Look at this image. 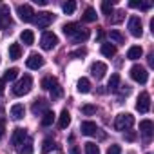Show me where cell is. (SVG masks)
Returning <instances> with one entry per match:
<instances>
[{"instance_id":"cell-1","label":"cell","mask_w":154,"mask_h":154,"mask_svg":"<svg viewBox=\"0 0 154 154\" xmlns=\"http://www.w3.org/2000/svg\"><path fill=\"white\" fill-rule=\"evenodd\" d=\"M31 85H33V80H31V76L29 74H24L22 78L15 84V87H13V93L17 94V96H24V94H27L29 91H31Z\"/></svg>"},{"instance_id":"cell-2","label":"cell","mask_w":154,"mask_h":154,"mask_svg":"<svg viewBox=\"0 0 154 154\" xmlns=\"http://www.w3.org/2000/svg\"><path fill=\"white\" fill-rule=\"evenodd\" d=\"M132 123H134V118H132V114H129V112H122V114H118L116 120H114L116 131H127V129L132 127Z\"/></svg>"},{"instance_id":"cell-3","label":"cell","mask_w":154,"mask_h":154,"mask_svg":"<svg viewBox=\"0 0 154 154\" xmlns=\"http://www.w3.org/2000/svg\"><path fill=\"white\" fill-rule=\"evenodd\" d=\"M35 15H36V13H35ZM53 20H54V15L49 13V11H42V13H38V15L35 17V24H36L38 29H45L47 26L53 24Z\"/></svg>"},{"instance_id":"cell-4","label":"cell","mask_w":154,"mask_h":154,"mask_svg":"<svg viewBox=\"0 0 154 154\" xmlns=\"http://www.w3.org/2000/svg\"><path fill=\"white\" fill-rule=\"evenodd\" d=\"M131 78H132L134 82H138V84H147L149 74H147V71H145L141 65H132V67H131Z\"/></svg>"},{"instance_id":"cell-5","label":"cell","mask_w":154,"mask_h":154,"mask_svg":"<svg viewBox=\"0 0 154 154\" xmlns=\"http://www.w3.org/2000/svg\"><path fill=\"white\" fill-rule=\"evenodd\" d=\"M17 13H18L22 22H33L35 20V11H33V8L29 4H20L17 8Z\"/></svg>"},{"instance_id":"cell-6","label":"cell","mask_w":154,"mask_h":154,"mask_svg":"<svg viewBox=\"0 0 154 154\" xmlns=\"http://www.w3.org/2000/svg\"><path fill=\"white\" fill-rule=\"evenodd\" d=\"M56 44H58V36H56L54 33H51V31L44 33L42 38H40V45H42V49H45V51H51Z\"/></svg>"},{"instance_id":"cell-7","label":"cell","mask_w":154,"mask_h":154,"mask_svg":"<svg viewBox=\"0 0 154 154\" xmlns=\"http://www.w3.org/2000/svg\"><path fill=\"white\" fill-rule=\"evenodd\" d=\"M136 109L141 112V114H145V112H149V109H150V96H149V93H140V96H138V102H136Z\"/></svg>"},{"instance_id":"cell-8","label":"cell","mask_w":154,"mask_h":154,"mask_svg":"<svg viewBox=\"0 0 154 154\" xmlns=\"http://www.w3.org/2000/svg\"><path fill=\"white\" fill-rule=\"evenodd\" d=\"M129 31H131V35L136 36V38H140V36L143 35V27H141L140 17H131V18H129Z\"/></svg>"},{"instance_id":"cell-9","label":"cell","mask_w":154,"mask_h":154,"mask_svg":"<svg viewBox=\"0 0 154 154\" xmlns=\"http://www.w3.org/2000/svg\"><path fill=\"white\" fill-rule=\"evenodd\" d=\"M26 63H27V67H29V69H40V67L44 65V56H42V54H38V53H31Z\"/></svg>"},{"instance_id":"cell-10","label":"cell","mask_w":154,"mask_h":154,"mask_svg":"<svg viewBox=\"0 0 154 154\" xmlns=\"http://www.w3.org/2000/svg\"><path fill=\"white\" fill-rule=\"evenodd\" d=\"M152 131H154V123H152L150 120H141V122H140V132L143 134L145 140H150Z\"/></svg>"},{"instance_id":"cell-11","label":"cell","mask_w":154,"mask_h":154,"mask_svg":"<svg viewBox=\"0 0 154 154\" xmlns=\"http://www.w3.org/2000/svg\"><path fill=\"white\" fill-rule=\"evenodd\" d=\"M11 26V15H9V8L2 6L0 8V29H6Z\"/></svg>"},{"instance_id":"cell-12","label":"cell","mask_w":154,"mask_h":154,"mask_svg":"<svg viewBox=\"0 0 154 154\" xmlns=\"http://www.w3.org/2000/svg\"><path fill=\"white\" fill-rule=\"evenodd\" d=\"M91 72H93V76L94 78H103L105 76V72H107V65L103 63V62H94L93 65H91Z\"/></svg>"},{"instance_id":"cell-13","label":"cell","mask_w":154,"mask_h":154,"mask_svg":"<svg viewBox=\"0 0 154 154\" xmlns=\"http://www.w3.org/2000/svg\"><path fill=\"white\" fill-rule=\"evenodd\" d=\"M26 138H27V131H26V129H22V127H18V129H15V131H13L11 143H13L15 147H18V145H20Z\"/></svg>"},{"instance_id":"cell-14","label":"cell","mask_w":154,"mask_h":154,"mask_svg":"<svg viewBox=\"0 0 154 154\" xmlns=\"http://www.w3.org/2000/svg\"><path fill=\"white\" fill-rule=\"evenodd\" d=\"M80 131H82V134H85V136H94V134L98 132V125H96L94 122H82Z\"/></svg>"},{"instance_id":"cell-15","label":"cell","mask_w":154,"mask_h":154,"mask_svg":"<svg viewBox=\"0 0 154 154\" xmlns=\"http://www.w3.org/2000/svg\"><path fill=\"white\" fill-rule=\"evenodd\" d=\"M17 150H18V154H33V138L27 136V138L17 147Z\"/></svg>"},{"instance_id":"cell-16","label":"cell","mask_w":154,"mask_h":154,"mask_svg":"<svg viewBox=\"0 0 154 154\" xmlns=\"http://www.w3.org/2000/svg\"><path fill=\"white\" fill-rule=\"evenodd\" d=\"M47 107H49V102L47 100H36L33 103V114H42V112L49 111Z\"/></svg>"},{"instance_id":"cell-17","label":"cell","mask_w":154,"mask_h":154,"mask_svg":"<svg viewBox=\"0 0 154 154\" xmlns=\"http://www.w3.org/2000/svg\"><path fill=\"white\" fill-rule=\"evenodd\" d=\"M11 116H13L15 120H22V118L26 116V107H24L22 103H15V105L11 107Z\"/></svg>"},{"instance_id":"cell-18","label":"cell","mask_w":154,"mask_h":154,"mask_svg":"<svg viewBox=\"0 0 154 154\" xmlns=\"http://www.w3.org/2000/svg\"><path fill=\"white\" fill-rule=\"evenodd\" d=\"M78 29H80V26L78 24H74V22H71V24H65L63 27H62V31H63V35L65 36H74L76 33H78Z\"/></svg>"},{"instance_id":"cell-19","label":"cell","mask_w":154,"mask_h":154,"mask_svg":"<svg viewBox=\"0 0 154 154\" xmlns=\"http://www.w3.org/2000/svg\"><path fill=\"white\" fill-rule=\"evenodd\" d=\"M141 54H143V49L140 45H132L127 51V58L129 60H138V58H141Z\"/></svg>"},{"instance_id":"cell-20","label":"cell","mask_w":154,"mask_h":154,"mask_svg":"<svg viewBox=\"0 0 154 154\" xmlns=\"http://www.w3.org/2000/svg\"><path fill=\"white\" fill-rule=\"evenodd\" d=\"M69 123H71V114H69L67 109H63L62 114H60V118H58V127H60V129H67Z\"/></svg>"},{"instance_id":"cell-21","label":"cell","mask_w":154,"mask_h":154,"mask_svg":"<svg viewBox=\"0 0 154 154\" xmlns=\"http://www.w3.org/2000/svg\"><path fill=\"white\" fill-rule=\"evenodd\" d=\"M20 40L24 42V45H33V42H35V35H33V31H31V29H26V31H22V35H20Z\"/></svg>"},{"instance_id":"cell-22","label":"cell","mask_w":154,"mask_h":154,"mask_svg":"<svg viewBox=\"0 0 154 154\" xmlns=\"http://www.w3.org/2000/svg\"><path fill=\"white\" fill-rule=\"evenodd\" d=\"M22 56V47H20V44H11L9 45V58L11 60H18Z\"/></svg>"},{"instance_id":"cell-23","label":"cell","mask_w":154,"mask_h":154,"mask_svg":"<svg viewBox=\"0 0 154 154\" xmlns=\"http://www.w3.org/2000/svg\"><path fill=\"white\" fill-rule=\"evenodd\" d=\"M76 89H78V93L85 94V93L91 91V82H89L87 78H80V80H78V85H76Z\"/></svg>"},{"instance_id":"cell-24","label":"cell","mask_w":154,"mask_h":154,"mask_svg":"<svg viewBox=\"0 0 154 154\" xmlns=\"http://www.w3.org/2000/svg\"><path fill=\"white\" fill-rule=\"evenodd\" d=\"M102 54L107 58H112L116 54V47L112 44H102Z\"/></svg>"},{"instance_id":"cell-25","label":"cell","mask_w":154,"mask_h":154,"mask_svg":"<svg viewBox=\"0 0 154 154\" xmlns=\"http://www.w3.org/2000/svg\"><path fill=\"white\" fill-rule=\"evenodd\" d=\"M54 85H58V80L54 78V76H45V78L42 80V87L47 89V91H51Z\"/></svg>"},{"instance_id":"cell-26","label":"cell","mask_w":154,"mask_h":154,"mask_svg":"<svg viewBox=\"0 0 154 154\" xmlns=\"http://www.w3.org/2000/svg\"><path fill=\"white\" fill-rule=\"evenodd\" d=\"M54 112L53 111H45L44 112V116H42V125L44 127H49V125H53V122H54Z\"/></svg>"},{"instance_id":"cell-27","label":"cell","mask_w":154,"mask_h":154,"mask_svg":"<svg viewBox=\"0 0 154 154\" xmlns=\"http://www.w3.org/2000/svg\"><path fill=\"white\" fill-rule=\"evenodd\" d=\"M87 38H89V31H87V29H82V27L78 29V33L72 36V40H74V42H78V44H80V42H85Z\"/></svg>"},{"instance_id":"cell-28","label":"cell","mask_w":154,"mask_h":154,"mask_svg":"<svg viewBox=\"0 0 154 154\" xmlns=\"http://www.w3.org/2000/svg\"><path fill=\"white\" fill-rule=\"evenodd\" d=\"M17 76H18V69L17 67H11V69H8L4 72V82H13Z\"/></svg>"},{"instance_id":"cell-29","label":"cell","mask_w":154,"mask_h":154,"mask_svg":"<svg viewBox=\"0 0 154 154\" xmlns=\"http://www.w3.org/2000/svg\"><path fill=\"white\" fill-rule=\"evenodd\" d=\"M118 85H120V74H111L107 87H109L111 91H116V89H118Z\"/></svg>"},{"instance_id":"cell-30","label":"cell","mask_w":154,"mask_h":154,"mask_svg":"<svg viewBox=\"0 0 154 154\" xmlns=\"http://www.w3.org/2000/svg\"><path fill=\"white\" fill-rule=\"evenodd\" d=\"M96 17H98V15H96V11H94L93 8H87V9L84 11V20H85V22H94Z\"/></svg>"},{"instance_id":"cell-31","label":"cell","mask_w":154,"mask_h":154,"mask_svg":"<svg viewBox=\"0 0 154 154\" xmlns=\"http://www.w3.org/2000/svg\"><path fill=\"white\" fill-rule=\"evenodd\" d=\"M85 154H100V147L93 141H87L85 143Z\"/></svg>"},{"instance_id":"cell-32","label":"cell","mask_w":154,"mask_h":154,"mask_svg":"<svg viewBox=\"0 0 154 154\" xmlns=\"http://www.w3.org/2000/svg\"><path fill=\"white\" fill-rule=\"evenodd\" d=\"M62 9H63V13H65V15H72V13H74V9H76V2L69 0V2H65V4L62 6Z\"/></svg>"},{"instance_id":"cell-33","label":"cell","mask_w":154,"mask_h":154,"mask_svg":"<svg viewBox=\"0 0 154 154\" xmlns=\"http://www.w3.org/2000/svg\"><path fill=\"white\" fill-rule=\"evenodd\" d=\"M102 11H103V15H109V18H111V15H112V2H109V0L102 2Z\"/></svg>"},{"instance_id":"cell-34","label":"cell","mask_w":154,"mask_h":154,"mask_svg":"<svg viewBox=\"0 0 154 154\" xmlns=\"http://www.w3.org/2000/svg\"><path fill=\"white\" fill-rule=\"evenodd\" d=\"M129 6H131V8H140V9L145 11V9H149L152 4H150V2H129Z\"/></svg>"},{"instance_id":"cell-35","label":"cell","mask_w":154,"mask_h":154,"mask_svg":"<svg viewBox=\"0 0 154 154\" xmlns=\"http://www.w3.org/2000/svg\"><path fill=\"white\" fill-rule=\"evenodd\" d=\"M109 36H111V40H114L116 44H123V42H125V38L122 36V33H118V31H111Z\"/></svg>"},{"instance_id":"cell-36","label":"cell","mask_w":154,"mask_h":154,"mask_svg":"<svg viewBox=\"0 0 154 154\" xmlns=\"http://www.w3.org/2000/svg\"><path fill=\"white\" fill-rule=\"evenodd\" d=\"M85 54H87V51L82 47V49H76V51H72L69 56H71V58H82V56H85Z\"/></svg>"},{"instance_id":"cell-37","label":"cell","mask_w":154,"mask_h":154,"mask_svg":"<svg viewBox=\"0 0 154 154\" xmlns=\"http://www.w3.org/2000/svg\"><path fill=\"white\" fill-rule=\"evenodd\" d=\"M82 112L87 114V116H91V114L96 112V107H94V105H84V107H82Z\"/></svg>"},{"instance_id":"cell-38","label":"cell","mask_w":154,"mask_h":154,"mask_svg":"<svg viewBox=\"0 0 154 154\" xmlns=\"http://www.w3.org/2000/svg\"><path fill=\"white\" fill-rule=\"evenodd\" d=\"M54 147H56V145H54V141H53V140H45L42 149H44V152H49V150H51V149H54Z\"/></svg>"},{"instance_id":"cell-39","label":"cell","mask_w":154,"mask_h":154,"mask_svg":"<svg viewBox=\"0 0 154 154\" xmlns=\"http://www.w3.org/2000/svg\"><path fill=\"white\" fill-rule=\"evenodd\" d=\"M107 154H122V149H120V145H111V147L107 149Z\"/></svg>"},{"instance_id":"cell-40","label":"cell","mask_w":154,"mask_h":154,"mask_svg":"<svg viewBox=\"0 0 154 154\" xmlns=\"http://www.w3.org/2000/svg\"><path fill=\"white\" fill-rule=\"evenodd\" d=\"M51 94H53V98H60V96H62V89H60V85H54V87L51 89Z\"/></svg>"},{"instance_id":"cell-41","label":"cell","mask_w":154,"mask_h":154,"mask_svg":"<svg viewBox=\"0 0 154 154\" xmlns=\"http://www.w3.org/2000/svg\"><path fill=\"white\" fill-rule=\"evenodd\" d=\"M69 154H80V149L76 147V145H72V147H71V150H69Z\"/></svg>"},{"instance_id":"cell-42","label":"cell","mask_w":154,"mask_h":154,"mask_svg":"<svg viewBox=\"0 0 154 154\" xmlns=\"http://www.w3.org/2000/svg\"><path fill=\"white\" fill-rule=\"evenodd\" d=\"M122 15H123V13H116V17H114V18H112V22H114V24H118V22H120V20H122V18H123V17H122Z\"/></svg>"},{"instance_id":"cell-43","label":"cell","mask_w":154,"mask_h":154,"mask_svg":"<svg viewBox=\"0 0 154 154\" xmlns=\"http://www.w3.org/2000/svg\"><path fill=\"white\" fill-rule=\"evenodd\" d=\"M149 65H150V67H154V53H152V54H149Z\"/></svg>"},{"instance_id":"cell-44","label":"cell","mask_w":154,"mask_h":154,"mask_svg":"<svg viewBox=\"0 0 154 154\" xmlns=\"http://www.w3.org/2000/svg\"><path fill=\"white\" fill-rule=\"evenodd\" d=\"M4 136V122H0V140Z\"/></svg>"},{"instance_id":"cell-45","label":"cell","mask_w":154,"mask_h":154,"mask_svg":"<svg viewBox=\"0 0 154 154\" xmlns=\"http://www.w3.org/2000/svg\"><path fill=\"white\" fill-rule=\"evenodd\" d=\"M38 6H47V0H35Z\"/></svg>"},{"instance_id":"cell-46","label":"cell","mask_w":154,"mask_h":154,"mask_svg":"<svg viewBox=\"0 0 154 154\" xmlns=\"http://www.w3.org/2000/svg\"><path fill=\"white\" fill-rule=\"evenodd\" d=\"M4 84H6L4 80H0V94H2V93H4Z\"/></svg>"},{"instance_id":"cell-47","label":"cell","mask_w":154,"mask_h":154,"mask_svg":"<svg viewBox=\"0 0 154 154\" xmlns=\"http://www.w3.org/2000/svg\"><path fill=\"white\" fill-rule=\"evenodd\" d=\"M127 140H129V141H132V140H134V134H132V132H129V134H127Z\"/></svg>"}]
</instances>
